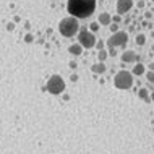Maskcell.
Instances as JSON below:
<instances>
[{"mask_svg": "<svg viewBox=\"0 0 154 154\" xmlns=\"http://www.w3.org/2000/svg\"><path fill=\"white\" fill-rule=\"evenodd\" d=\"M110 31H112V32H117V24H112V26H110Z\"/></svg>", "mask_w": 154, "mask_h": 154, "instance_id": "obj_21", "label": "cell"}, {"mask_svg": "<svg viewBox=\"0 0 154 154\" xmlns=\"http://www.w3.org/2000/svg\"><path fill=\"white\" fill-rule=\"evenodd\" d=\"M151 99H152V101H154V93H152V94H151Z\"/></svg>", "mask_w": 154, "mask_h": 154, "instance_id": "obj_23", "label": "cell"}, {"mask_svg": "<svg viewBox=\"0 0 154 154\" xmlns=\"http://www.w3.org/2000/svg\"><path fill=\"white\" fill-rule=\"evenodd\" d=\"M96 47H97L99 51H101V49L104 47V42H96Z\"/></svg>", "mask_w": 154, "mask_h": 154, "instance_id": "obj_20", "label": "cell"}, {"mask_svg": "<svg viewBox=\"0 0 154 154\" xmlns=\"http://www.w3.org/2000/svg\"><path fill=\"white\" fill-rule=\"evenodd\" d=\"M24 41H26V42H31V41H32V36H31V34H28L26 37H24Z\"/></svg>", "mask_w": 154, "mask_h": 154, "instance_id": "obj_19", "label": "cell"}, {"mask_svg": "<svg viewBox=\"0 0 154 154\" xmlns=\"http://www.w3.org/2000/svg\"><path fill=\"white\" fill-rule=\"evenodd\" d=\"M152 2H154V0H152Z\"/></svg>", "mask_w": 154, "mask_h": 154, "instance_id": "obj_24", "label": "cell"}, {"mask_svg": "<svg viewBox=\"0 0 154 154\" xmlns=\"http://www.w3.org/2000/svg\"><path fill=\"white\" fill-rule=\"evenodd\" d=\"M91 70H93V73H106L107 66L104 65V62H99V63H94L93 66H91Z\"/></svg>", "mask_w": 154, "mask_h": 154, "instance_id": "obj_9", "label": "cell"}, {"mask_svg": "<svg viewBox=\"0 0 154 154\" xmlns=\"http://www.w3.org/2000/svg\"><path fill=\"white\" fill-rule=\"evenodd\" d=\"M114 85L119 89H130L133 86V75L130 72H127V70H122V72H119L115 75Z\"/></svg>", "mask_w": 154, "mask_h": 154, "instance_id": "obj_3", "label": "cell"}, {"mask_svg": "<svg viewBox=\"0 0 154 154\" xmlns=\"http://www.w3.org/2000/svg\"><path fill=\"white\" fill-rule=\"evenodd\" d=\"M146 78H148V81L154 83V72H148V73H146Z\"/></svg>", "mask_w": 154, "mask_h": 154, "instance_id": "obj_17", "label": "cell"}, {"mask_svg": "<svg viewBox=\"0 0 154 154\" xmlns=\"http://www.w3.org/2000/svg\"><path fill=\"white\" fill-rule=\"evenodd\" d=\"M122 60L127 62V63H130V62H136V60H138V55H136L133 51H127V52L122 54Z\"/></svg>", "mask_w": 154, "mask_h": 154, "instance_id": "obj_8", "label": "cell"}, {"mask_svg": "<svg viewBox=\"0 0 154 154\" xmlns=\"http://www.w3.org/2000/svg\"><path fill=\"white\" fill-rule=\"evenodd\" d=\"M66 10L75 18H88L96 10V0H68Z\"/></svg>", "mask_w": 154, "mask_h": 154, "instance_id": "obj_1", "label": "cell"}, {"mask_svg": "<svg viewBox=\"0 0 154 154\" xmlns=\"http://www.w3.org/2000/svg\"><path fill=\"white\" fill-rule=\"evenodd\" d=\"M138 96H140L141 99H144V101H149V99H151V97H149V94H148V89L146 88H141L138 91Z\"/></svg>", "mask_w": 154, "mask_h": 154, "instance_id": "obj_13", "label": "cell"}, {"mask_svg": "<svg viewBox=\"0 0 154 154\" xmlns=\"http://www.w3.org/2000/svg\"><path fill=\"white\" fill-rule=\"evenodd\" d=\"M78 29H80V23H78V18H75V16L63 18L59 23V31H60V34L65 36V37L75 36L78 32Z\"/></svg>", "mask_w": 154, "mask_h": 154, "instance_id": "obj_2", "label": "cell"}, {"mask_svg": "<svg viewBox=\"0 0 154 154\" xmlns=\"http://www.w3.org/2000/svg\"><path fill=\"white\" fill-rule=\"evenodd\" d=\"M110 21H112V18H110L109 13H101L99 15V24H102V26H109Z\"/></svg>", "mask_w": 154, "mask_h": 154, "instance_id": "obj_11", "label": "cell"}, {"mask_svg": "<svg viewBox=\"0 0 154 154\" xmlns=\"http://www.w3.org/2000/svg\"><path fill=\"white\" fill-rule=\"evenodd\" d=\"M119 21H120V16L115 15V16H114V23H119Z\"/></svg>", "mask_w": 154, "mask_h": 154, "instance_id": "obj_22", "label": "cell"}, {"mask_svg": "<svg viewBox=\"0 0 154 154\" xmlns=\"http://www.w3.org/2000/svg\"><path fill=\"white\" fill-rule=\"evenodd\" d=\"M144 42H146V36H144V34H138V36H136V44H138V45H144Z\"/></svg>", "mask_w": 154, "mask_h": 154, "instance_id": "obj_15", "label": "cell"}, {"mask_svg": "<svg viewBox=\"0 0 154 154\" xmlns=\"http://www.w3.org/2000/svg\"><path fill=\"white\" fill-rule=\"evenodd\" d=\"M78 41H80V44H81L85 49H93L94 45H96L94 32H91V31H88V29L81 31L80 34H78Z\"/></svg>", "mask_w": 154, "mask_h": 154, "instance_id": "obj_6", "label": "cell"}, {"mask_svg": "<svg viewBox=\"0 0 154 154\" xmlns=\"http://www.w3.org/2000/svg\"><path fill=\"white\" fill-rule=\"evenodd\" d=\"M68 52H70V54H73V55H81V52H83V45H81L80 42L70 45V47H68Z\"/></svg>", "mask_w": 154, "mask_h": 154, "instance_id": "obj_10", "label": "cell"}, {"mask_svg": "<svg viewBox=\"0 0 154 154\" xmlns=\"http://www.w3.org/2000/svg\"><path fill=\"white\" fill-rule=\"evenodd\" d=\"M128 41V34L125 31H117V32H114L109 39H107V45H109V49L110 47H120V45H123L125 42Z\"/></svg>", "mask_w": 154, "mask_h": 154, "instance_id": "obj_5", "label": "cell"}, {"mask_svg": "<svg viewBox=\"0 0 154 154\" xmlns=\"http://www.w3.org/2000/svg\"><path fill=\"white\" fill-rule=\"evenodd\" d=\"M7 29H8V31H13V29H15V24H13V23H8V24H7Z\"/></svg>", "mask_w": 154, "mask_h": 154, "instance_id": "obj_18", "label": "cell"}, {"mask_svg": "<svg viewBox=\"0 0 154 154\" xmlns=\"http://www.w3.org/2000/svg\"><path fill=\"white\" fill-rule=\"evenodd\" d=\"M45 88H47V91L51 94H62L63 89H65V81L62 80L60 75H52V76L47 80Z\"/></svg>", "mask_w": 154, "mask_h": 154, "instance_id": "obj_4", "label": "cell"}, {"mask_svg": "<svg viewBox=\"0 0 154 154\" xmlns=\"http://www.w3.org/2000/svg\"><path fill=\"white\" fill-rule=\"evenodd\" d=\"M107 55H109V54H107V51H104V49H101V51H99V54H97V59H99V62H104L107 59Z\"/></svg>", "mask_w": 154, "mask_h": 154, "instance_id": "obj_14", "label": "cell"}, {"mask_svg": "<svg viewBox=\"0 0 154 154\" xmlns=\"http://www.w3.org/2000/svg\"><path fill=\"white\" fill-rule=\"evenodd\" d=\"M131 7H133V0H119L117 2V13L119 15L127 13L128 10H131Z\"/></svg>", "mask_w": 154, "mask_h": 154, "instance_id": "obj_7", "label": "cell"}, {"mask_svg": "<svg viewBox=\"0 0 154 154\" xmlns=\"http://www.w3.org/2000/svg\"><path fill=\"white\" fill-rule=\"evenodd\" d=\"M133 73L135 75H144L146 73V68H144L143 63H136L135 66H133Z\"/></svg>", "mask_w": 154, "mask_h": 154, "instance_id": "obj_12", "label": "cell"}, {"mask_svg": "<svg viewBox=\"0 0 154 154\" xmlns=\"http://www.w3.org/2000/svg\"><path fill=\"white\" fill-rule=\"evenodd\" d=\"M89 29H91V32H97L99 29H101V28H99V23H91Z\"/></svg>", "mask_w": 154, "mask_h": 154, "instance_id": "obj_16", "label": "cell"}]
</instances>
